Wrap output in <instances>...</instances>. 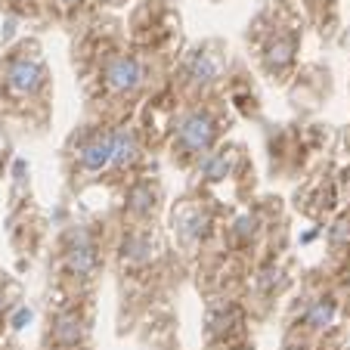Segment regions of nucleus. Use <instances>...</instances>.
<instances>
[{
	"instance_id": "1",
	"label": "nucleus",
	"mask_w": 350,
	"mask_h": 350,
	"mask_svg": "<svg viewBox=\"0 0 350 350\" xmlns=\"http://www.w3.org/2000/svg\"><path fill=\"white\" fill-rule=\"evenodd\" d=\"M109 81H112L115 87H131L133 81H137V68H133L131 62H118V66L109 68Z\"/></svg>"
}]
</instances>
